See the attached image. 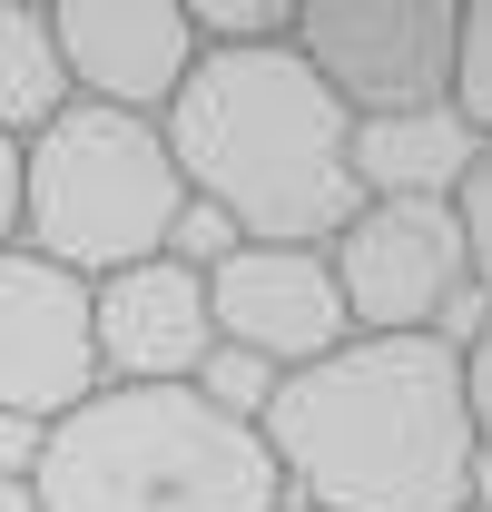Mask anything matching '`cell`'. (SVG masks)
Returning a JSON list of instances; mask_svg holds the SVG:
<instances>
[{
  "mask_svg": "<svg viewBox=\"0 0 492 512\" xmlns=\"http://www.w3.org/2000/svg\"><path fill=\"white\" fill-rule=\"evenodd\" d=\"M296 60L345 119H404L453 99V0H315L296 10Z\"/></svg>",
  "mask_w": 492,
  "mask_h": 512,
  "instance_id": "obj_5",
  "label": "cell"
},
{
  "mask_svg": "<svg viewBox=\"0 0 492 512\" xmlns=\"http://www.w3.org/2000/svg\"><path fill=\"white\" fill-rule=\"evenodd\" d=\"M30 463H40V424H10L0 414V483H30Z\"/></svg>",
  "mask_w": 492,
  "mask_h": 512,
  "instance_id": "obj_19",
  "label": "cell"
},
{
  "mask_svg": "<svg viewBox=\"0 0 492 512\" xmlns=\"http://www.w3.org/2000/svg\"><path fill=\"white\" fill-rule=\"evenodd\" d=\"M20 178H30L20 247L69 266L79 286L168 256V237L187 217V178L158 138V119H119V109H89V99H69L40 138H20Z\"/></svg>",
  "mask_w": 492,
  "mask_h": 512,
  "instance_id": "obj_4",
  "label": "cell"
},
{
  "mask_svg": "<svg viewBox=\"0 0 492 512\" xmlns=\"http://www.w3.org/2000/svg\"><path fill=\"white\" fill-rule=\"evenodd\" d=\"M345 158H355V197H433V207H453L463 168L483 158V138L443 99V109H404V119H355Z\"/></svg>",
  "mask_w": 492,
  "mask_h": 512,
  "instance_id": "obj_11",
  "label": "cell"
},
{
  "mask_svg": "<svg viewBox=\"0 0 492 512\" xmlns=\"http://www.w3.org/2000/svg\"><path fill=\"white\" fill-rule=\"evenodd\" d=\"M69 109V69L50 0H0V138H40Z\"/></svg>",
  "mask_w": 492,
  "mask_h": 512,
  "instance_id": "obj_12",
  "label": "cell"
},
{
  "mask_svg": "<svg viewBox=\"0 0 492 512\" xmlns=\"http://www.w3.org/2000/svg\"><path fill=\"white\" fill-rule=\"evenodd\" d=\"M207 316H217V345L256 355L276 384L325 365L355 335L325 247H237L227 266H207Z\"/></svg>",
  "mask_w": 492,
  "mask_h": 512,
  "instance_id": "obj_8",
  "label": "cell"
},
{
  "mask_svg": "<svg viewBox=\"0 0 492 512\" xmlns=\"http://www.w3.org/2000/svg\"><path fill=\"white\" fill-rule=\"evenodd\" d=\"M20 207H30V178H20V138H0V247H20Z\"/></svg>",
  "mask_w": 492,
  "mask_h": 512,
  "instance_id": "obj_18",
  "label": "cell"
},
{
  "mask_svg": "<svg viewBox=\"0 0 492 512\" xmlns=\"http://www.w3.org/2000/svg\"><path fill=\"white\" fill-rule=\"evenodd\" d=\"M256 434L306 512H463L483 483L463 345L443 335H345L266 394Z\"/></svg>",
  "mask_w": 492,
  "mask_h": 512,
  "instance_id": "obj_1",
  "label": "cell"
},
{
  "mask_svg": "<svg viewBox=\"0 0 492 512\" xmlns=\"http://www.w3.org/2000/svg\"><path fill=\"white\" fill-rule=\"evenodd\" d=\"M453 237H463V276L492 296V148L463 168V188H453Z\"/></svg>",
  "mask_w": 492,
  "mask_h": 512,
  "instance_id": "obj_15",
  "label": "cell"
},
{
  "mask_svg": "<svg viewBox=\"0 0 492 512\" xmlns=\"http://www.w3.org/2000/svg\"><path fill=\"white\" fill-rule=\"evenodd\" d=\"M50 30H60L69 99L119 109V119H168V99L197 69L187 0H60Z\"/></svg>",
  "mask_w": 492,
  "mask_h": 512,
  "instance_id": "obj_9",
  "label": "cell"
},
{
  "mask_svg": "<svg viewBox=\"0 0 492 512\" xmlns=\"http://www.w3.org/2000/svg\"><path fill=\"white\" fill-rule=\"evenodd\" d=\"M325 266H335L355 335H443V306L473 286L453 207H433V197H365L325 237Z\"/></svg>",
  "mask_w": 492,
  "mask_h": 512,
  "instance_id": "obj_6",
  "label": "cell"
},
{
  "mask_svg": "<svg viewBox=\"0 0 492 512\" xmlns=\"http://www.w3.org/2000/svg\"><path fill=\"white\" fill-rule=\"evenodd\" d=\"M463 512H492V503H463Z\"/></svg>",
  "mask_w": 492,
  "mask_h": 512,
  "instance_id": "obj_22",
  "label": "cell"
},
{
  "mask_svg": "<svg viewBox=\"0 0 492 512\" xmlns=\"http://www.w3.org/2000/svg\"><path fill=\"white\" fill-rule=\"evenodd\" d=\"M0 512H40V503H30V483H0Z\"/></svg>",
  "mask_w": 492,
  "mask_h": 512,
  "instance_id": "obj_20",
  "label": "cell"
},
{
  "mask_svg": "<svg viewBox=\"0 0 492 512\" xmlns=\"http://www.w3.org/2000/svg\"><path fill=\"white\" fill-rule=\"evenodd\" d=\"M158 138L178 158L187 197L217 207L246 247H325L365 207L355 158H345L355 119L296 60V40H276V50H197Z\"/></svg>",
  "mask_w": 492,
  "mask_h": 512,
  "instance_id": "obj_2",
  "label": "cell"
},
{
  "mask_svg": "<svg viewBox=\"0 0 492 512\" xmlns=\"http://www.w3.org/2000/svg\"><path fill=\"white\" fill-rule=\"evenodd\" d=\"M40 512H276L286 473L256 424L217 414L197 384H99L40 434Z\"/></svg>",
  "mask_w": 492,
  "mask_h": 512,
  "instance_id": "obj_3",
  "label": "cell"
},
{
  "mask_svg": "<svg viewBox=\"0 0 492 512\" xmlns=\"http://www.w3.org/2000/svg\"><path fill=\"white\" fill-rule=\"evenodd\" d=\"M197 394H207L217 414H237V424H256V414H266V394H276V375H266L256 355H237V345H217V355L197 365Z\"/></svg>",
  "mask_w": 492,
  "mask_h": 512,
  "instance_id": "obj_16",
  "label": "cell"
},
{
  "mask_svg": "<svg viewBox=\"0 0 492 512\" xmlns=\"http://www.w3.org/2000/svg\"><path fill=\"white\" fill-rule=\"evenodd\" d=\"M463 404H473V434H483V453H492V316H483V335L463 345Z\"/></svg>",
  "mask_w": 492,
  "mask_h": 512,
  "instance_id": "obj_17",
  "label": "cell"
},
{
  "mask_svg": "<svg viewBox=\"0 0 492 512\" xmlns=\"http://www.w3.org/2000/svg\"><path fill=\"white\" fill-rule=\"evenodd\" d=\"M89 335H99V384H197L217 355L207 276L178 256H148L89 286Z\"/></svg>",
  "mask_w": 492,
  "mask_h": 512,
  "instance_id": "obj_10",
  "label": "cell"
},
{
  "mask_svg": "<svg viewBox=\"0 0 492 512\" xmlns=\"http://www.w3.org/2000/svg\"><path fill=\"white\" fill-rule=\"evenodd\" d=\"M453 119L492 148V0L453 10Z\"/></svg>",
  "mask_w": 492,
  "mask_h": 512,
  "instance_id": "obj_14",
  "label": "cell"
},
{
  "mask_svg": "<svg viewBox=\"0 0 492 512\" xmlns=\"http://www.w3.org/2000/svg\"><path fill=\"white\" fill-rule=\"evenodd\" d=\"M197 50H276L296 40V0H187Z\"/></svg>",
  "mask_w": 492,
  "mask_h": 512,
  "instance_id": "obj_13",
  "label": "cell"
},
{
  "mask_svg": "<svg viewBox=\"0 0 492 512\" xmlns=\"http://www.w3.org/2000/svg\"><path fill=\"white\" fill-rule=\"evenodd\" d=\"M276 512H306V503H276Z\"/></svg>",
  "mask_w": 492,
  "mask_h": 512,
  "instance_id": "obj_21",
  "label": "cell"
},
{
  "mask_svg": "<svg viewBox=\"0 0 492 512\" xmlns=\"http://www.w3.org/2000/svg\"><path fill=\"white\" fill-rule=\"evenodd\" d=\"M99 394V335L89 286L30 247H0V414L10 424H60Z\"/></svg>",
  "mask_w": 492,
  "mask_h": 512,
  "instance_id": "obj_7",
  "label": "cell"
}]
</instances>
